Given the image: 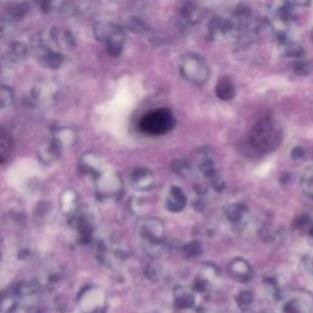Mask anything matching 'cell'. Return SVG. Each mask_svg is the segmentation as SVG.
<instances>
[{
    "mask_svg": "<svg viewBox=\"0 0 313 313\" xmlns=\"http://www.w3.org/2000/svg\"><path fill=\"white\" fill-rule=\"evenodd\" d=\"M282 130L270 118H263L255 124L250 132V146L257 153L276 151L282 142Z\"/></svg>",
    "mask_w": 313,
    "mask_h": 313,
    "instance_id": "obj_1",
    "label": "cell"
},
{
    "mask_svg": "<svg viewBox=\"0 0 313 313\" xmlns=\"http://www.w3.org/2000/svg\"><path fill=\"white\" fill-rule=\"evenodd\" d=\"M175 125L174 115L167 108L149 111L141 119L140 127L147 135L159 136L170 131Z\"/></svg>",
    "mask_w": 313,
    "mask_h": 313,
    "instance_id": "obj_2",
    "label": "cell"
},
{
    "mask_svg": "<svg viewBox=\"0 0 313 313\" xmlns=\"http://www.w3.org/2000/svg\"><path fill=\"white\" fill-rule=\"evenodd\" d=\"M180 72L184 79L196 85H203L210 75L208 65L203 57L194 53H188L181 57Z\"/></svg>",
    "mask_w": 313,
    "mask_h": 313,
    "instance_id": "obj_3",
    "label": "cell"
},
{
    "mask_svg": "<svg viewBox=\"0 0 313 313\" xmlns=\"http://www.w3.org/2000/svg\"><path fill=\"white\" fill-rule=\"evenodd\" d=\"M229 274L236 282L247 283L252 278V268L242 258H236L229 264Z\"/></svg>",
    "mask_w": 313,
    "mask_h": 313,
    "instance_id": "obj_4",
    "label": "cell"
},
{
    "mask_svg": "<svg viewBox=\"0 0 313 313\" xmlns=\"http://www.w3.org/2000/svg\"><path fill=\"white\" fill-rule=\"evenodd\" d=\"M187 202V197L183 188L178 186H172L169 192V197L167 200V208L170 212H180L185 208Z\"/></svg>",
    "mask_w": 313,
    "mask_h": 313,
    "instance_id": "obj_5",
    "label": "cell"
},
{
    "mask_svg": "<svg viewBox=\"0 0 313 313\" xmlns=\"http://www.w3.org/2000/svg\"><path fill=\"white\" fill-rule=\"evenodd\" d=\"M141 235L145 240L152 242V245L158 244L163 238V225L155 220H149L142 226Z\"/></svg>",
    "mask_w": 313,
    "mask_h": 313,
    "instance_id": "obj_6",
    "label": "cell"
},
{
    "mask_svg": "<svg viewBox=\"0 0 313 313\" xmlns=\"http://www.w3.org/2000/svg\"><path fill=\"white\" fill-rule=\"evenodd\" d=\"M131 183L140 190H148L153 185V175L147 169H136L131 175Z\"/></svg>",
    "mask_w": 313,
    "mask_h": 313,
    "instance_id": "obj_7",
    "label": "cell"
},
{
    "mask_svg": "<svg viewBox=\"0 0 313 313\" xmlns=\"http://www.w3.org/2000/svg\"><path fill=\"white\" fill-rule=\"evenodd\" d=\"M235 86L229 77H222L218 80L216 86V94L219 100L230 101L235 97Z\"/></svg>",
    "mask_w": 313,
    "mask_h": 313,
    "instance_id": "obj_8",
    "label": "cell"
},
{
    "mask_svg": "<svg viewBox=\"0 0 313 313\" xmlns=\"http://www.w3.org/2000/svg\"><path fill=\"white\" fill-rule=\"evenodd\" d=\"M12 152V140L11 137L5 132L4 130H0V164L5 163L10 158Z\"/></svg>",
    "mask_w": 313,
    "mask_h": 313,
    "instance_id": "obj_9",
    "label": "cell"
},
{
    "mask_svg": "<svg viewBox=\"0 0 313 313\" xmlns=\"http://www.w3.org/2000/svg\"><path fill=\"white\" fill-rule=\"evenodd\" d=\"M175 305L179 308H190L194 305V296L192 292L187 291L184 287L177 290L175 292Z\"/></svg>",
    "mask_w": 313,
    "mask_h": 313,
    "instance_id": "obj_10",
    "label": "cell"
},
{
    "mask_svg": "<svg viewBox=\"0 0 313 313\" xmlns=\"http://www.w3.org/2000/svg\"><path fill=\"white\" fill-rule=\"evenodd\" d=\"M246 212H247V207L244 206V204H231L226 209V217H228L230 222L236 224V223L241 222L244 219Z\"/></svg>",
    "mask_w": 313,
    "mask_h": 313,
    "instance_id": "obj_11",
    "label": "cell"
},
{
    "mask_svg": "<svg viewBox=\"0 0 313 313\" xmlns=\"http://www.w3.org/2000/svg\"><path fill=\"white\" fill-rule=\"evenodd\" d=\"M16 307L15 295L11 291L0 292V313H9Z\"/></svg>",
    "mask_w": 313,
    "mask_h": 313,
    "instance_id": "obj_12",
    "label": "cell"
},
{
    "mask_svg": "<svg viewBox=\"0 0 313 313\" xmlns=\"http://www.w3.org/2000/svg\"><path fill=\"white\" fill-rule=\"evenodd\" d=\"M302 191L308 199L313 200V167L306 169L301 181Z\"/></svg>",
    "mask_w": 313,
    "mask_h": 313,
    "instance_id": "obj_13",
    "label": "cell"
},
{
    "mask_svg": "<svg viewBox=\"0 0 313 313\" xmlns=\"http://www.w3.org/2000/svg\"><path fill=\"white\" fill-rule=\"evenodd\" d=\"M284 313H308V307L302 301L298 299L290 300L286 302L283 309Z\"/></svg>",
    "mask_w": 313,
    "mask_h": 313,
    "instance_id": "obj_14",
    "label": "cell"
},
{
    "mask_svg": "<svg viewBox=\"0 0 313 313\" xmlns=\"http://www.w3.org/2000/svg\"><path fill=\"white\" fill-rule=\"evenodd\" d=\"M185 256L187 258H194L199 257L202 253V244L200 241H192L188 242L187 245L184 246L183 248Z\"/></svg>",
    "mask_w": 313,
    "mask_h": 313,
    "instance_id": "obj_15",
    "label": "cell"
},
{
    "mask_svg": "<svg viewBox=\"0 0 313 313\" xmlns=\"http://www.w3.org/2000/svg\"><path fill=\"white\" fill-rule=\"evenodd\" d=\"M255 295L252 291H241L239 294L238 296H236V303H238V306L241 309H246L248 307V306H251V303L253 302Z\"/></svg>",
    "mask_w": 313,
    "mask_h": 313,
    "instance_id": "obj_16",
    "label": "cell"
},
{
    "mask_svg": "<svg viewBox=\"0 0 313 313\" xmlns=\"http://www.w3.org/2000/svg\"><path fill=\"white\" fill-rule=\"evenodd\" d=\"M171 169L175 174L180 175V177H187L191 172V167L186 161H174L171 164Z\"/></svg>",
    "mask_w": 313,
    "mask_h": 313,
    "instance_id": "obj_17",
    "label": "cell"
},
{
    "mask_svg": "<svg viewBox=\"0 0 313 313\" xmlns=\"http://www.w3.org/2000/svg\"><path fill=\"white\" fill-rule=\"evenodd\" d=\"M179 12L188 22H193L197 18V10L192 4H184Z\"/></svg>",
    "mask_w": 313,
    "mask_h": 313,
    "instance_id": "obj_18",
    "label": "cell"
},
{
    "mask_svg": "<svg viewBox=\"0 0 313 313\" xmlns=\"http://www.w3.org/2000/svg\"><path fill=\"white\" fill-rule=\"evenodd\" d=\"M12 100H14V95H12L11 89L0 86V107H8L12 103Z\"/></svg>",
    "mask_w": 313,
    "mask_h": 313,
    "instance_id": "obj_19",
    "label": "cell"
},
{
    "mask_svg": "<svg viewBox=\"0 0 313 313\" xmlns=\"http://www.w3.org/2000/svg\"><path fill=\"white\" fill-rule=\"evenodd\" d=\"M200 169H201V171H202V174L204 175V177H207V178H212L214 174H217V170H216V168H214L212 161L203 162L202 164H201Z\"/></svg>",
    "mask_w": 313,
    "mask_h": 313,
    "instance_id": "obj_20",
    "label": "cell"
},
{
    "mask_svg": "<svg viewBox=\"0 0 313 313\" xmlns=\"http://www.w3.org/2000/svg\"><path fill=\"white\" fill-rule=\"evenodd\" d=\"M285 52L289 56H300V55H302L303 50L301 47L298 46V44L289 43V44H286Z\"/></svg>",
    "mask_w": 313,
    "mask_h": 313,
    "instance_id": "obj_21",
    "label": "cell"
},
{
    "mask_svg": "<svg viewBox=\"0 0 313 313\" xmlns=\"http://www.w3.org/2000/svg\"><path fill=\"white\" fill-rule=\"evenodd\" d=\"M209 179H210V181H212V186L216 188L218 192H223V190H224V187H225V184H224V181H223L222 177H220L218 172H217V174H214L213 177L209 178Z\"/></svg>",
    "mask_w": 313,
    "mask_h": 313,
    "instance_id": "obj_22",
    "label": "cell"
},
{
    "mask_svg": "<svg viewBox=\"0 0 313 313\" xmlns=\"http://www.w3.org/2000/svg\"><path fill=\"white\" fill-rule=\"evenodd\" d=\"M309 225H311V219L306 216H300L299 218H296L295 223H294V226H295L296 229L309 228Z\"/></svg>",
    "mask_w": 313,
    "mask_h": 313,
    "instance_id": "obj_23",
    "label": "cell"
},
{
    "mask_svg": "<svg viewBox=\"0 0 313 313\" xmlns=\"http://www.w3.org/2000/svg\"><path fill=\"white\" fill-rule=\"evenodd\" d=\"M60 63H62V56H60L59 54H50V55L48 56V65L56 68V66L60 65Z\"/></svg>",
    "mask_w": 313,
    "mask_h": 313,
    "instance_id": "obj_24",
    "label": "cell"
},
{
    "mask_svg": "<svg viewBox=\"0 0 313 313\" xmlns=\"http://www.w3.org/2000/svg\"><path fill=\"white\" fill-rule=\"evenodd\" d=\"M305 156V149L302 147H295L291 152V158L294 161H301V159Z\"/></svg>",
    "mask_w": 313,
    "mask_h": 313,
    "instance_id": "obj_25",
    "label": "cell"
},
{
    "mask_svg": "<svg viewBox=\"0 0 313 313\" xmlns=\"http://www.w3.org/2000/svg\"><path fill=\"white\" fill-rule=\"evenodd\" d=\"M285 2L290 6H308L312 0H285Z\"/></svg>",
    "mask_w": 313,
    "mask_h": 313,
    "instance_id": "obj_26",
    "label": "cell"
},
{
    "mask_svg": "<svg viewBox=\"0 0 313 313\" xmlns=\"http://www.w3.org/2000/svg\"><path fill=\"white\" fill-rule=\"evenodd\" d=\"M308 234H309V236H312V238H313V224L309 225V228H308Z\"/></svg>",
    "mask_w": 313,
    "mask_h": 313,
    "instance_id": "obj_27",
    "label": "cell"
},
{
    "mask_svg": "<svg viewBox=\"0 0 313 313\" xmlns=\"http://www.w3.org/2000/svg\"><path fill=\"white\" fill-rule=\"evenodd\" d=\"M2 30H3V22L0 21V32H2Z\"/></svg>",
    "mask_w": 313,
    "mask_h": 313,
    "instance_id": "obj_28",
    "label": "cell"
},
{
    "mask_svg": "<svg viewBox=\"0 0 313 313\" xmlns=\"http://www.w3.org/2000/svg\"><path fill=\"white\" fill-rule=\"evenodd\" d=\"M312 38H313V36H312Z\"/></svg>",
    "mask_w": 313,
    "mask_h": 313,
    "instance_id": "obj_29",
    "label": "cell"
}]
</instances>
